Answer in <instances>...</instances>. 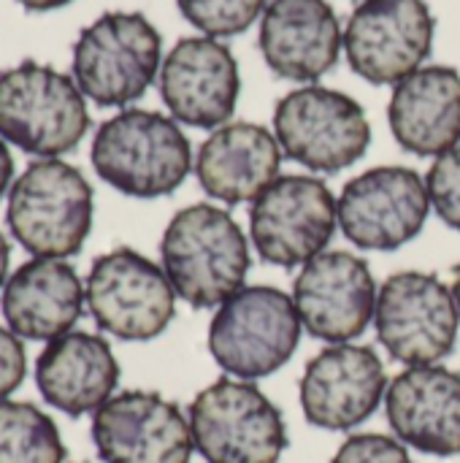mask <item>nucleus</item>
I'll return each instance as SVG.
<instances>
[{
  "label": "nucleus",
  "mask_w": 460,
  "mask_h": 463,
  "mask_svg": "<svg viewBox=\"0 0 460 463\" xmlns=\"http://www.w3.org/2000/svg\"><path fill=\"white\" fill-rule=\"evenodd\" d=\"M163 271L192 309H217L249 274V244L241 225L220 206L192 203L174 214L160 241Z\"/></svg>",
  "instance_id": "1"
},
{
  "label": "nucleus",
  "mask_w": 460,
  "mask_h": 463,
  "mask_svg": "<svg viewBox=\"0 0 460 463\" xmlns=\"http://www.w3.org/2000/svg\"><path fill=\"white\" fill-rule=\"evenodd\" d=\"M89 157L95 174L130 198L171 195L195 165L179 122L146 109H125L106 119Z\"/></svg>",
  "instance_id": "2"
},
{
  "label": "nucleus",
  "mask_w": 460,
  "mask_h": 463,
  "mask_svg": "<svg viewBox=\"0 0 460 463\" xmlns=\"http://www.w3.org/2000/svg\"><path fill=\"white\" fill-rule=\"evenodd\" d=\"M92 187L84 174L57 157L35 160L8 190L5 222L33 258H73L92 231Z\"/></svg>",
  "instance_id": "3"
},
{
  "label": "nucleus",
  "mask_w": 460,
  "mask_h": 463,
  "mask_svg": "<svg viewBox=\"0 0 460 463\" xmlns=\"http://www.w3.org/2000/svg\"><path fill=\"white\" fill-rule=\"evenodd\" d=\"M89 130L84 92L73 76L22 60L0 73V138L27 155L60 157Z\"/></svg>",
  "instance_id": "4"
},
{
  "label": "nucleus",
  "mask_w": 460,
  "mask_h": 463,
  "mask_svg": "<svg viewBox=\"0 0 460 463\" xmlns=\"http://www.w3.org/2000/svg\"><path fill=\"white\" fill-rule=\"evenodd\" d=\"M160 57L163 38L144 14L106 11L79 33L70 73L92 103L122 109L152 87Z\"/></svg>",
  "instance_id": "5"
},
{
  "label": "nucleus",
  "mask_w": 460,
  "mask_h": 463,
  "mask_svg": "<svg viewBox=\"0 0 460 463\" xmlns=\"http://www.w3.org/2000/svg\"><path fill=\"white\" fill-rule=\"evenodd\" d=\"M301 317L287 296L271 285H244L217 307L209 353L236 380H260L282 369L301 342Z\"/></svg>",
  "instance_id": "6"
},
{
  "label": "nucleus",
  "mask_w": 460,
  "mask_h": 463,
  "mask_svg": "<svg viewBox=\"0 0 460 463\" xmlns=\"http://www.w3.org/2000/svg\"><path fill=\"white\" fill-rule=\"evenodd\" d=\"M192 445L206 463H279L287 426L277 404L252 383L222 377L187 412Z\"/></svg>",
  "instance_id": "7"
},
{
  "label": "nucleus",
  "mask_w": 460,
  "mask_h": 463,
  "mask_svg": "<svg viewBox=\"0 0 460 463\" xmlns=\"http://www.w3.org/2000/svg\"><path fill=\"white\" fill-rule=\"evenodd\" d=\"M274 136L285 157L317 174H339L366 155L371 125L355 98L309 84L277 103Z\"/></svg>",
  "instance_id": "8"
},
{
  "label": "nucleus",
  "mask_w": 460,
  "mask_h": 463,
  "mask_svg": "<svg viewBox=\"0 0 460 463\" xmlns=\"http://www.w3.org/2000/svg\"><path fill=\"white\" fill-rule=\"evenodd\" d=\"M84 293L98 328L122 342H149L176 315V290L163 266L130 247L95 258Z\"/></svg>",
  "instance_id": "9"
},
{
  "label": "nucleus",
  "mask_w": 460,
  "mask_h": 463,
  "mask_svg": "<svg viewBox=\"0 0 460 463\" xmlns=\"http://www.w3.org/2000/svg\"><path fill=\"white\" fill-rule=\"evenodd\" d=\"M374 328L393 361L404 366H434L455 350L460 307L453 288L439 277L399 271L380 288Z\"/></svg>",
  "instance_id": "10"
},
{
  "label": "nucleus",
  "mask_w": 460,
  "mask_h": 463,
  "mask_svg": "<svg viewBox=\"0 0 460 463\" xmlns=\"http://www.w3.org/2000/svg\"><path fill=\"white\" fill-rule=\"evenodd\" d=\"M339 228L336 198L317 176L287 174L271 182L249 209L258 255L279 269H298L325 252Z\"/></svg>",
  "instance_id": "11"
},
{
  "label": "nucleus",
  "mask_w": 460,
  "mask_h": 463,
  "mask_svg": "<svg viewBox=\"0 0 460 463\" xmlns=\"http://www.w3.org/2000/svg\"><path fill=\"white\" fill-rule=\"evenodd\" d=\"M437 19L426 0H363L344 27L350 68L371 84H399L431 54Z\"/></svg>",
  "instance_id": "12"
},
{
  "label": "nucleus",
  "mask_w": 460,
  "mask_h": 463,
  "mask_svg": "<svg viewBox=\"0 0 460 463\" xmlns=\"http://www.w3.org/2000/svg\"><path fill=\"white\" fill-rule=\"evenodd\" d=\"M339 228L350 244L390 252L426 225L431 201L426 182L404 165H380L350 179L336 198Z\"/></svg>",
  "instance_id": "13"
},
{
  "label": "nucleus",
  "mask_w": 460,
  "mask_h": 463,
  "mask_svg": "<svg viewBox=\"0 0 460 463\" xmlns=\"http://www.w3.org/2000/svg\"><path fill=\"white\" fill-rule=\"evenodd\" d=\"M377 298L380 290L369 263L344 250H325L301 266L293 285L301 326L328 345L358 339L374 320Z\"/></svg>",
  "instance_id": "14"
},
{
  "label": "nucleus",
  "mask_w": 460,
  "mask_h": 463,
  "mask_svg": "<svg viewBox=\"0 0 460 463\" xmlns=\"http://www.w3.org/2000/svg\"><path fill=\"white\" fill-rule=\"evenodd\" d=\"M103 463H190L192 431L184 412L152 391H122L92 415Z\"/></svg>",
  "instance_id": "15"
},
{
  "label": "nucleus",
  "mask_w": 460,
  "mask_h": 463,
  "mask_svg": "<svg viewBox=\"0 0 460 463\" xmlns=\"http://www.w3.org/2000/svg\"><path fill=\"white\" fill-rule=\"evenodd\" d=\"M388 385L385 366L371 347L331 345L304 369L301 410L317 429L350 431L377 412Z\"/></svg>",
  "instance_id": "16"
},
{
  "label": "nucleus",
  "mask_w": 460,
  "mask_h": 463,
  "mask_svg": "<svg viewBox=\"0 0 460 463\" xmlns=\"http://www.w3.org/2000/svg\"><path fill=\"white\" fill-rule=\"evenodd\" d=\"M160 95L176 122L217 130L228 125L241 95L239 62L217 38H182L163 60Z\"/></svg>",
  "instance_id": "17"
},
{
  "label": "nucleus",
  "mask_w": 460,
  "mask_h": 463,
  "mask_svg": "<svg viewBox=\"0 0 460 463\" xmlns=\"http://www.w3.org/2000/svg\"><path fill=\"white\" fill-rule=\"evenodd\" d=\"M388 423L407 448L450 458L460 453V374L434 366H407L385 393Z\"/></svg>",
  "instance_id": "18"
},
{
  "label": "nucleus",
  "mask_w": 460,
  "mask_h": 463,
  "mask_svg": "<svg viewBox=\"0 0 460 463\" xmlns=\"http://www.w3.org/2000/svg\"><path fill=\"white\" fill-rule=\"evenodd\" d=\"M342 27L328 0H271L260 19L266 65L290 81H317L342 52Z\"/></svg>",
  "instance_id": "19"
},
{
  "label": "nucleus",
  "mask_w": 460,
  "mask_h": 463,
  "mask_svg": "<svg viewBox=\"0 0 460 463\" xmlns=\"http://www.w3.org/2000/svg\"><path fill=\"white\" fill-rule=\"evenodd\" d=\"M3 317L19 339L54 342L73 331L87 307L84 279L68 260L22 263L3 288Z\"/></svg>",
  "instance_id": "20"
},
{
  "label": "nucleus",
  "mask_w": 460,
  "mask_h": 463,
  "mask_svg": "<svg viewBox=\"0 0 460 463\" xmlns=\"http://www.w3.org/2000/svg\"><path fill=\"white\" fill-rule=\"evenodd\" d=\"M117 383V355L95 334L70 331L49 342L35 358V388L41 399L68 418L95 415L114 396Z\"/></svg>",
  "instance_id": "21"
},
{
  "label": "nucleus",
  "mask_w": 460,
  "mask_h": 463,
  "mask_svg": "<svg viewBox=\"0 0 460 463\" xmlns=\"http://www.w3.org/2000/svg\"><path fill=\"white\" fill-rule=\"evenodd\" d=\"M282 146L263 125L228 122L198 149L195 176L203 193L220 203H252L279 179Z\"/></svg>",
  "instance_id": "22"
},
{
  "label": "nucleus",
  "mask_w": 460,
  "mask_h": 463,
  "mask_svg": "<svg viewBox=\"0 0 460 463\" xmlns=\"http://www.w3.org/2000/svg\"><path fill=\"white\" fill-rule=\"evenodd\" d=\"M388 122L401 149L439 157L460 146V73L450 65H426L393 87Z\"/></svg>",
  "instance_id": "23"
},
{
  "label": "nucleus",
  "mask_w": 460,
  "mask_h": 463,
  "mask_svg": "<svg viewBox=\"0 0 460 463\" xmlns=\"http://www.w3.org/2000/svg\"><path fill=\"white\" fill-rule=\"evenodd\" d=\"M57 423L27 402H0V463H62Z\"/></svg>",
  "instance_id": "24"
},
{
  "label": "nucleus",
  "mask_w": 460,
  "mask_h": 463,
  "mask_svg": "<svg viewBox=\"0 0 460 463\" xmlns=\"http://www.w3.org/2000/svg\"><path fill=\"white\" fill-rule=\"evenodd\" d=\"M182 16L209 38H230L249 30L266 11V0H176Z\"/></svg>",
  "instance_id": "25"
},
{
  "label": "nucleus",
  "mask_w": 460,
  "mask_h": 463,
  "mask_svg": "<svg viewBox=\"0 0 460 463\" xmlns=\"http://www.w3.org/2000/svg\"><path fill=\"white\" fill-rule=\"evenodd\" d=\"M426 190L437 217L460 231V146L434 160L426 176Z\"/></svg>",
  "instance_id": "26"
},
{
  "label": "nucleus",
  "mask_w": 460,
  "mask_h": 463,
  "mask_svg": "<svg viewBox=\"0 0 460 463\" xmlns=\"http://www.w3.org/2000/svg\"><path fill=\"white\" fill-rule=\"evenodd\" d=\"M331 463H415L401 439L385 434H355L333 456Z\"/></svg>",
  "instance_id": "27"
},
{
  "label": "nucleus",
  "mask_w": 460,
  "mask_h": 463,
  "mask_svg": "<svg viewBox=\"0 0 460 463\" xmlns=\"http://www.w3.org/2000/svg\"><path fill=\"white\" fill-rule=\"evenodd\" d=\"M27 372V355L22 347V339L0 326V402H5L24 380Z\"/></svg>",
  "instance_id": "28"
},
{
  "label": "nucleus",
  "mask_w": 460,
  "mask_h": 463,
  "mask_svg": "<svg viewBox=\"0 0 460 463\" xmlns=\"http://www.w3.org/2000/svg\"><path fill=\"white\" fill-rule=\"evenodd\" d=\"M11 179H14V157H11L5 141L0 138V198L5 195V190H11V187H8Z\"/></svg>",
  "instance_id": "29"
},
{
  "label": "nucleus",
  "mask_w": 460,
  "mask_h": 463,
  "mask_svg": "<svg viewBox=\"0 0 460 463\" xmlns=\"http://www.w3.org/2000/svg\"><path fill=\"white\" fill-rule=\"evenodd\" d=\"M16 3L27 11H54V8H62L73 0H16Z\"/></svg>",
  "instance_id": "30"
},
{
  "label": "nucleus",
  "mask_w": 460,
  "mask_h": 463,
  "mask_svg": "<svg viewBox=\"0 0 460 463\" xmlns=\"http://www.w3.org/2000/svg\"><path fill=\"white\" fill-rule=\"evenodd\" d=\"M8 258H11V247H8L5 236L0 233V290L8 282Z\"/></svg>",
  "instance_id": "31"
},
{
  "label": "nucleus",
  "mask_w": 460,
  "mask_h": 463,
  "mask_svg": "<svg viewBox=\"0 0 460 463\" xmlns=\"http://www.w3.org/2000/svg\"><path fill=\"white\" fill-rule=\"evenodd\" d=\"M453 296H455V301H458V307H460V263L453 269Z\"/></svg>",
  "instance_id": "32"
}]
</instances>
